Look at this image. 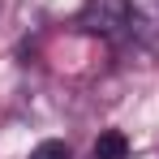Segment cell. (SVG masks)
Returning a JSON list of instances; mask_svg holds the SVG:
<instances>
[{"label":"cell","mask_w":159,"mask_h":159,"mask_svg":"<svg viewBox=\"0 0 159 159\" xmlns=\"http://www.w3.org/2000/svg\"><path fill=\"white\" fill-rule=\"evenodd\" d=\"M125 30L142 48H159V0H125Z\"/></svg>","instance_id":"6da1fadb"},{"label":"cell","mask_w":159,"mask_h":159,"mask_svg":"<svg viewBox=\"0 0 159 159\" xmlns=\"http://www.w3.org/2000/svg\"><path fill=\"white\" fill-rule=\"evenodd\" d=\"M95 159H129V138L120 129H103L99 138H95V151H90Z\"/></svg>","instance_id":"3957f363"},{"label":"cell","mask_w":159,"mask_h":159,"mask_svg":"<svg viewBox=\"0 0 159 159\" xmlns=\"http://www.w3.org/2000/svg\"><path fill=\"white\" fill-rule=\"evenodd\" d=\"M30 159H73V151H69L65 142H39V146L30 151Z\"/></svg>","instance_id":"277c9868"},{"label":"cell","mask_w":159,"mask_h":159,"mask_svg":"<svg viewBox=\"0 0 159 159\" xmlns=\"http://www.w3.org/2000/svg\"><path fill=\"white\" fill-rule=\"evenodd\" d=\"M82 22L99 34H129L125 30V0H86Z\"/></svg>","instance_id":"7a4b0ae2"}]
</instances>
